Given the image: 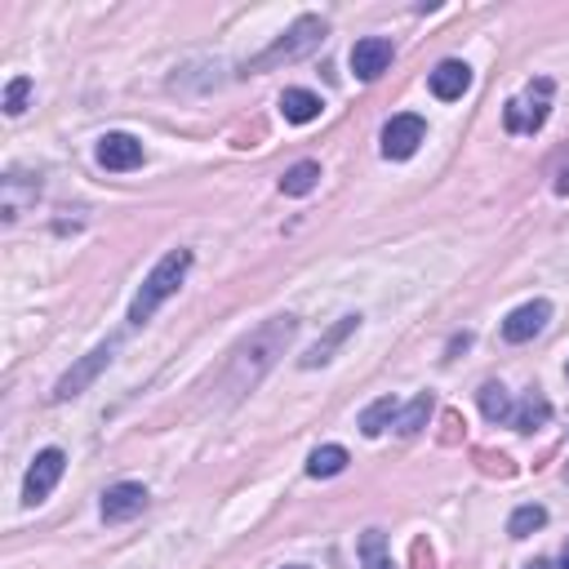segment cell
Segmentation results:
<instances>
[{
    "label": "cell",
    "instance_id": "cell-1",
    "mask_svg": "<svg viewBox=\"0 0 569 569\" xmlns=\"http://www.w3.org/2000/svg\"><path fill=\"white\" fill-rule=\"evenodd\" d=\"M294 334H299V316H271L267 325H258L245 343L232 352V361H227V370H222V391H227V401H241L245 391H254L271 370H276V361L284 356V348L294 343Z\"/></svg>",
    "mask_w": 569,
    "mask_h": 569
},
{
    "label": "cell",
    "instance_id": "cell-2",
    "mask_svg": "<svg viewBox=\"0 0 569 569\" xmlns=\"http://www.w3.org/2000/svg\"><path fill=\"white\" fill-rule=\"evenodd\" d=\"M187 271H192V250H169V254L147 271L143 290L134 294V303H130V325H147L169 299L179 294V284L187 280Z\"/></svg>",
    "mask_w": 569,
    "mask_h": 569
},
{
    "label": "cell",
    "instance_id": "cell-3",
    "mask_svg": "<svg viewBox=\"0 0 569 569\" xmlns=\"http://www.w3.org/2000/svg\"><path fill=\"white\" fill-rule=\"evenodd\" d=\"M325 32H329V23L316 19V14H307V19H299L290 32H284L280 40H271L263 53H254V59H250L241 72L254 76V72H271V68H280V63H294V59H303V53H312V49L325 40Z\"/></svg>",
    "mask_w": 569,
    "mask_h": 569
},
{
    "label": "cell",
    "instance_id": "cell-4",
    "mask_svg": "<svg viewBox=\"0 0 569 569\" xmlns=\"http://www.w3.org/2000/svg\"><path fill=\"white\" fill-rule=\"evenodd\" d=\"M552 94H556V85H552L547 76L530 81V85H525L517 98H511V102L503 107V125H507L511 134H538V130L547 125Z\"/></svg>",
    "mask_w": 569,
    "mask_h": 569
},
{
    "label": "cell",
    "instance_id": "cell-5",
    "mask_svg": "<svg viewBox=\"0 0 569 569\" xmlns=\"http://www.w3.org/2000/svg\"><path fill=\"white\" fill-rule=\"evenodd\" d=\"M117 352H121V338H107V343H98L94 352H85L59 383H53V396H49V401L63 405V401H76V396H85V391L94 387V378H98L111 361H117Z\"/></svg>",
    "mask_w": 569,
    "mask_h": 569
},
{
    "label": "cell",
    "instance_id": "cell-6",
    "mask_svg": "<svg viewBox=\"0 0 569 569\" xmlns=\"http://www.w3.org/2000/svg\"><path fill=\"white\" fill-rule=\"evenodd\" d=\"M63 472H68V453L63 449H40L32 459V468H27V476H23V503L27 507L45 503L53 494V485L63 481Z\"/></svg>",
    "mask_w": 569,
    "mask_h": 569
},
{
    "label": "cell",
    "instance_id": "cell-7",
    "mask_svg": "<svg viewBox=\"0 0 569 569\" xmlns=\"http://www.w3.org/2000/svg\"><path fill=\"white\" fill-rule=\"evenodd\" d=\"M423 138H427L423 117H391V121L383 125V156H387V160H410Z\"/></svg>",
    "mask_w": 569,
    "mask_h": 569
},
{
    "label": "cell",
    "instance_id": "cell-8",
    "mask_svg": "<svg viewBox=\"0 0 569 569\" xmlns=\"http://www.w3.org/2000/svg\"><path fill=\"white\" fill-rule=\"evenodd\" d=\"M356 329H361V316H338V320H334V325L316 338V343L299 356V370H320V365H329V361H334V352L343 348Z\"/></svg>",
    "mask_w": 569,
    "mask_h": 569
},
{
    "label": "cell",
    "instance_id": "cell-9",
    "mask_svg": "<svg viewBox=\"0 0 569 569\" xmlns=\"http://www.w3.org/2000/svg\"><path fill=\"white\" fill-rule=\"evenodd\" d=\"M147 507V489L138 485V481H121V485H111L107 494H102V521L107 525H125V521H134L138 511Z\"/></svg>",
    "mask_w": 569,
    "mask_h": 569
},
{
    "label": "cell",
    "instance_id": "cell-10",
    "mask_svg": "<svg viewBox=\"0 0 569 569\" xmlns=\"http://www.w3.org/2000/svg\"><path fill=\"white\" fill-rule=\"evenodd\" d=\"M98 165L102 169H111V174H125V169H138L143 165V143L134 138V134H102L98 138Z\"/></svg>",
    "mask_w": 569,
    "mask_h": 569
},
{
    "label": "cell",
    "instance_id": "cell-11",
    "mask_svg": "<svg viewBox=\"0 0 569 569\" xmlns=\"http://www.w3.org/2000/svg\"><path fill=\"white\" fill-rule=\"evenodd\" d=\"M391 40L387 36H365V40H356L352 45V72H356V81H378L387 68H391Z\"/></svg>",
    "mask_w": 569,
    "mask_h": 569
},
{
    "label": "cell",
    "instance_id": "cell-12",
    "mask_svg": "<svg viewBox=\"0 0 569 569\" xmlns=\"http://www.w3.org/2000/svg\"><path fill=\"white\" fill-rule=\"evenodd\" d=\"M552 320V303L547 299H534V303H521L503 320V338L507 343H530L534 334H543V325Z\"/></svg>",
    "mask_w": 569,
    "mask_h": 569
},
{
    "label": "cell",
    "instance_id": "cell-13",
    "mask_svg": "<svg viewBox=\"0 0 569 569\" xmlns=\"http://www.w3.org/2000/svg\"><path fill=\"white\" fill-rule=\"evenodd\" d=\"M36 196H40V183L36 179H27V174H5V196H0V218L5 222H19V214L27 209V205H36Z\"/></svg>",
    "mask_w": 569,
    "mask_h": 569
},
{
    "label": "cell",
    "instance_id": "cell-14",
    "mask_svg": "<svg viewBox=\"0 0 569 569\" xmlns=\"http://www.w3.org/2000/svg\"><path fill=\"white\" fill-rule=\"evenodd\" d=\"M472 89V68L459 63V59H445L436 72H432V94L440 102H453V98H463Z\"/></svg>",
    "mask_w": 569,
    "mask_h": 569
},
{
    "label": "cell",
    "instance_id": "cell-15",
    "mask_svg": "<svg viewBox=\"0 0 569 569\" xmlns=\"http://www.w3.org/2000/svg\"><path fill=\"white\" fill-rule=\"evenodd\" d=\"M320 94H312V89H284L280 94V117L290 121V125H312L316 117H320Z\"/></svg>",
    "mask_w": 569,
    "mask_h": 569
},
{
    "label": "cell",
    "instance_id": "cell-16",
    "mask_svg": "<svg viewBox=\"0 0 569 569\" xmlns=\"http://www.w3.org/2000/svg\"><path fill=\"white\" fill-rule=\"evenodd\" d=\"M348 449L343 445H320V449H312V459H307V476L312 481H329V476H338V472H348Z\"/></svg>",
    "mask_w": 569,
    "mask_h": 569
},
{
    "label": "cell",
    "instance_id": "cell-17",
    "mask_svg": "<svg viewBox=\"0 0 569 569\" xmlns=\"http://www.w3.org/2000/svg\"><path fill=\"white\" fill-rule=\"evenodd\" d=\"M396 414H401V405H396V396H378V401H370L365 410H361V432L374 440V436H383L391 423H396Z\"/></svg>",
    "mask_w": 569,
    "mask_h": 569
},
{
    "label": "cell",
    "instance_id": "cell-18",
    "mask_svg": "<svg viewBox=\"0 0 569 569\" xmlns=\"http://www.w3.org/2000/svg\"><path fill=\"white\" fill-rule=\"evenodd\" d=\"M476 401H481V414H485L489 423H511V414H517V405H511V396H507L503 383H485V387L476 391Z\"/></svg>",
    "mask_w": 569,
    "mask_h": 569
},
{
    "label": "cell",
    "instance_id": "cell-19",
    "mask_svg": "<svg viewBox=\"0 0 569 569\" xmlns=\"http://www.w3.org/2000/svg\"><path fill=\"white\" fill-rule=\"evenodd\" d=\"M432 410H436V401H432V391H419L414 401L396 414V432L401 436H419L423 427H427V419H432Z\"/></svg>",
    "mask_w": 569,
    "mask_h": 569
},
{
    "label": "cell",
    "instance_id": "cell-20",
    "mask_svg": "<svg viewBox=\"0 0 569 569\" xmlns=\"http://www.w3.org/2000/svg\"><path fill=\"white\" fill-rule=\"evenodd\" d=\"M547 419H552V401L534 391V396H525V401L517 405V414H511V427H517V432H538Z\"/></svg>",
    "mask_w": 569,
    "mask_h": 569
},
{
    "label": "cell",
    "instance_id": "cell-21",
    "mask_svg": "<svg viewBox=\"0 0 569 569\" xmlns=\"http://www.w3.org/2000/svg\"><path fill=\"white\" fill-rule=\"evenodd\" d=\"M316 183H320V165H316V160H299V165L284 169L280 192H284V196H307Z\"/></svg>",
    "mask_w": 569,
    "mask_h": 569
},
{
    "label": "cell",
    "instance_id": "cell-22",
    "mask_svg": "<svg viewBox=\"0 0 569 569\" xmlns=\"http://www.w3.org/2000/svg\"><path fill=\"white\" fill-rule=\"evenodd\" d=\"M361 565H365V569H396L383 530H365V534H361Z\"/></svg>",
    "mask_w": 569,
    "mask_h": 569
},
{
    "label": "cell",
    "instance_id": "cell-23",
    "mask_svg": "<svg viewBox=\"0 0 569 569\" xmlns=\"http://www.w3.org/2000/svg\"><path fill=\"white\" fill-rule=\"evenodd\" d=\"M543 525H547V511H543L538 503H525V507H517V511H511L507 534H511V538H530V534H538Z\"/></svg>",
    "mask_w": 569,
    "mask_h": 569
},
{
    "label": "cell",
    "instance_id": "cell-24",
    "mask_svg": "<svg viewBox=\"0 0 569 569\" xmlns=\"http://www.w3.org/2000/svg\"><path fill=\"white\" fill-rule=\"evenodd\" d=\"M27 94H32V81H27V76H14V81L5 85V111H10V117H23Z\"/></svg>",
    "mask_w": 569,
    "mask_h": 569
},
{
    "label": "cell",
    "instance_id": "cell-25",
    "mask_svg": "<svg viewBox=\"0 0 569 569\" xmlns=\"http://www.w3.org/2000/svg\"><path fill=\"white\" fill-rule=\"evenodd\" d=\"M556 196H569V165H565L560 174H556Z\"/></svg>",
    "mask_w": 569,
    "mask_h": 569
},
{
    "label": "cell",
    "instance_id": "cell-26",
    "mask_svg": "<svg viewBox=\"0 0 569 569\" xmlns=\"http://www.w3.org/2000/svg\"><path fill=\"white\" fill-rule=\"evenodd\" d=\"M560 569H569V543H565V552H560Z\"/></svg>",
    "mask_w": 569,
    "mask_h": 569
},
{
    "label": "cell",
    "instance_id": "cell-27",
    "mask_svg": "<svg viewBox=\"0 0 569 569\" xmlns=\"http://www.w3.org/2000/svg\"><path fill=\"white\" fill-rule=\"evenodd\" d=\"M525 569H552V565H547V560H534V565H525Z\"/></svg>",
    "mask_w": 569,
    "mask_h": 569
},
{
    "label": "cell",
    "instance_id": "cell-28",
    "mask_svg": "<svg viewBox=\"0 0 569 569\" xmlns=\"http://www.w3.org/2000/svg\"><path fill=\"white\" fill-rule=\"evenodd\" d=\"M284 569H303V565H284Z\"/></svg>",
    "mask_w": 569,
    "mask_h": 569
}]
</instances>
